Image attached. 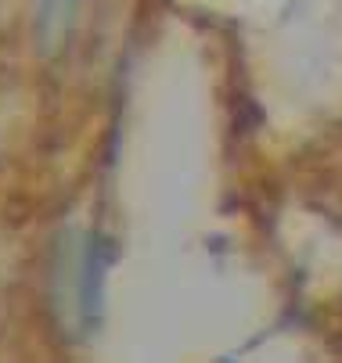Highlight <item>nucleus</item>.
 <instances>
[{"label": "nucleus", "instance_id": "1", "mask_svg": "<svg viewBox=\"0 0 342 363\" xmlns=\"http://www.w3.org/2000/svg\"><path fill=\"white\" fill-rule=\"evenodd\" d=\"M79 4L83 0H40V11H36V50L43 58H58L69 36H72V26H76V15H79Z\"/></svg>", "mask_w": 342, "mask_h": 363}]
</instances>
